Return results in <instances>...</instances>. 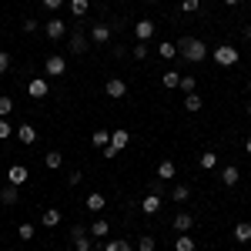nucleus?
<instances>
[{"label": "nucleus", "instance_id": "nucleus-1", "mask_svg": "<svg viewBox=\"0 0 251 251\" xmlns=\"http://www.w3.org/2000/svg\"><path fill=\"white\" fill-rule=\"evenodd\" d=\"M177 54H181L184 60H191V64H201V60L208 57V44L198 40V37H184L181 44H177Z\"/></svg>", "mask_w": 251, "mask_h": 251}, {"label": "nucleus", "instance_id": "nucleus-2", "mask_svg": "<svg viewBox=\"0 0 251 251\" xmlns=\"http://www.w3.org/2000/svg\"><path fill=\"white\" fill-rule=\"evenodd\" d=\"M211 57H214V64H221V67H234V64L241 60V50L231 47V44H221V47L211 50Z\"/></svg>", "mask_w": 251, "mask_h": 251}, {"label": "nucleus", "instance_id": "nucleus-3", "mask_svg": "<svg viewBox=\"0 0 251 251\" xmlns=\"http://www.w3.org/2000/svg\"><path fill=\"white\" fill-rule=\"evenodd\" d=\"M127 144H131V134H127L124 127H117V131H111V144H107L100 154H104V157H117L124 148H127Z\"/></svg>", "mask_w": 251, "mask_h": 251}, {"label": "nucleus", "instance_id": "nucleus-4", "mask_svg": "<svg viewBox=\"0 0 251 251\" xmlns=\"http://www.w3.org/2000/svg\"><path fill=\"white\" fill-rule=\"evenodd\" d=\"M44 71H47L50 77H64V74H67V60H64V54H50V57L44 60Z\"/></svg>", "mask_w": 251, "mask_h": 251}, {"label": "nucleus", "instance_id": "nucleus-5", "mask_svg": "<svg viewBox=\"0 0 251 251\" xmlns=\"http://www.w3.org/2000/svg\"><path fill=\"white\" fill-rule=\"evenodd\" d=\"M171 225H174V231H177V234H188L194 228V214L191 211H177Z\"/></svg>", "mask_w": 251, "mask_h": 251}, {"label": "nucleus", "instance_id": "nucleus-6", "mask_svg": "<svg viewBox=\"0 0 251 251\" xmlns=\"http://www.w3.org/2000/svg\"><path fill=\"white\" fill-rule=\"evenodd\" d=\"M134 37L141 40V44H148V40L154 37V20H148V17L137 20V24H134Z\"/></svg>", "mask_w": 251, "mask_h": 251}, {"label": "nucleus", "instance_id": "nucleus-7", "mask_svg": "<svg viewBox=\"0 0 251 251\" xmlns=\"http://www.w3.org/2000/svg\"><path fill=\"white\" fill-rule=\"evenodd\" d=\"M71 241H74V248H77V251H91V245H94L91 231H84V228H74V231H71Z\"/></svg>", "mask_w": 251, "mask_h": 251}, {"label": "nucleus", "instance_id": "nucleus-8", "mask_svg": "<svg viewBox=\"0 0 251 251\" xmlns=\"http://www.w3.org/2000/svg\"><path fill=\"white\" fill-rule=\"evenodd\" d=\"M44 34L50 40H64V34H67V24L60 17H54V20H47V27H44Z\"/></svg>", "mask_w": 251, "mask_h": 251}, {"label": "nucleus", "instance_id": "nucleus-9", "mask_svg": "<svg viewBox=\"0 0 251 251\" xmlns=\"http://www.w3.org/2000/svg\"><path fill=\"white\" fill-rule=\"evenodd\" d=\"M27 94L34 97V100H40V97H47V94H50V84H47L44 77H34L30 84H27Z\"/></svg>", "mask_w": 251, "mask_h": 251}, {"label": "nucleus", "instance_id": "nucleus-10", "mask_svg": "<svg viewBox=\"0 0 251 251\" xmlns=\"http://www.w3.org/2000/svg\"><path fill=\"white\" fill-rule=\"evenodd\" d=\"M104 91H107V97H114V100H121V97L127 94V80H121V77H111L107 84H104Z\"/></svg>", "mask_w": 251, "mask_h": 251}, {"label": "nucleus", "instance_id": "nucleus-11", "mask_svg": "<svg viewBox=\"0 0 251 251\" xmlns=\"http://www.w3.org/2000/svg\"><path fill=\"white\" fill-rule=\"evenodd\" d=\"M111 40V24H94L91 27V44H107Z\"/></svg>", "mask_w": 251, "mask_h": 251}, {"label": "nucleus", "instance_id": "nucleus-12", "mask_svg": "<svg viewBox=\"0 0 251 251\" xmlns=\"http://www.w3.org/2000/svg\"><path fill=\"white\" fill-rule=\"evenodd\" d=\"M231 238L238 241V245H251V221H238Z\"/></svg>", "mask_w": 251, "mask_h": 251}, {"label": "nucleus", "instance_id": "nucleus-13", "mask_svg": "<svg viewBox=\"0 0 251 251\" xmlns=\"http://www.w3.org/2000/svg\"><path fill=\"white\" fill-rule=\"evenodd\" d=\"M20 201V191H17V184H7V188H0V204H7V208H14Z\"/></svg>", "mask_w": 251, "mask_h": 251}, {"label": "nucleus", "instance_id": "nucleus-14", "mask_svg": "<svg viewBox=\"0 0 251 251\" xmlns=\"http://www.w3.org/2000/svg\"><path fill=\"white\" fill-rule=\"evenodd\" d=\"M17 137H20V144H37V127L34 124H20Z\"/></svg>", "mask_w": 251, "mask_h": 251}, {"label": "nucleus", "instance_id": "nucleus-15", "mask_svg": "<svg viewBox=\"0 0 251 251\" xmlns=\"http://www.w3.org/2000/svg\"><path fill=\"white\" fill-rule=\"evenodd\" d=\"M7 181L20 188V184L27 181V168H24V164H10V171H7Z\"/></svg>", "mask_w": 251, "mask_h": 251}, {"label": "nucleus", "instance_id": "nucleus-16", "mask_svg": "<svg viewBox=\"0 0 251 251\" xmlns=\"http://www.w3.org/2000/svg\"><path fill=\"white\" fill-rule=\"evenodd\" d=\"M174 174H177L174 161H161L157 164V181H174Z\"/></svg>", "mask_w": 251, "mask_h": 251}, {"label": "nucleus", "instance_id": "nucleus-17", "mask_svg": "<svg viewBox=\"0 0 251 251\" xmlns=\"http://www.w3.org/2000/svg\"><path fill=\"white\" fill-rule=\"evenodd\" d=\"M238 177H241V171H238L234 164H225V171H221V181H225V188H234V184H238Z\"/></svg>", "mask_w": 251, "mask_h": 251}, {"label": "nucleus", "instance_id": "nucleus-18", "mask_svg": "<svg viewBox=\"0 0 251 251\" xmlns=\"http://www.w3.org/2000/svg\"><path fill=\"white\" fill-rule=\"evenodd\" d=\"M84 204H87L91 211H104V204H107V198H104L100 191H91V194H87V201H84Z\"/></svg>", "mask_w": 251, "mask_h": 251}, {"label": "nucleus", "instance_id": "nucleus-19", "mask_svg": "<svg viewBox=\"0 0 251 251\" xmlns=\"http://www.w3.org/2000/svg\"><path fill=\"white\" fill-rule=\"evenodd\" d=\"M40 225H44V228H57L60 225V211L57 208H47V211L40 214Z\"/></svg>", "mask_w": 251, "mask_h": 251}, {"label": "nucleus", "instance_id": "nucleus-20", "mask_svg": "<svg viewBox=\"0 0 251 251\" xmlns=\"http://www.w3.org/2000/svg\"><path fill=\"white\" fill-rule=\"evenodd\" d=\"M141 208H144V214H157L161 211V194H148V198L141 201Z\"/></svg>", "mask_w": 251, "mask_h": 251}, {"label": "nucleus", "instance_id": "nucleus-21", "mask_svg": "<svg viewBox=\"0 0 251 251\" xmlns=\"http://www.w3.org/2000/svg\"><path fill=\"white\" fill-rule=\"evenodd\" d=\"M188 198H191V188H188V184H174V188H171V201L184 204Z\"/></svg>", "mask_w": 251, "mask_h": 251}, {"label": "nucleus", "instance_id": "nucleus-22", "mask_svg": "<svg viewBox=\"0 0 251 251\" xmlns=\"http://www.w3.org/2000/svg\"><path fill=\"white\" fill-rule=\"evenodd\" d=\"M201 107H204V100H201V94H198V91H194V94H184V111H201Z\"/></svg>", "mask_w": 251, "mask_h": 251}, {"label": "nucleus", "instance_id": "nucleus-23", "mask_svg": "<svg viewBox=\"0 0 251 251\" xmlns=\"http://www.w3.org/2000/svg\"><path fill=\"white\" fill-rule=\"evenodd\" d=\"M157 54L164 60H174L177 57V44H171V40H164V44H157Z\"/></svg>", "mask_w": 251, "mask_h": 251}, {"label": "nucleus", "instance_id": "nucleus-24", "mask_svg": "<svg viewBox=\"0 0 251 251\" xmlns=\"http://www.w3.org/2000/svg\"><path fill=\"white\" fill-rule=\"evenodd\" d=\"M161 84H164L168 91H174V87H181V74H174V71H164V74H161Z\"/></svg>", "mask_w": 251, "mask_h": 251}, {"label": "nucleus", "instance_id": "nucleus-25", "mask_svg": "<svg viewBox=\"0 0 251 251\" xmlns=\"http://www.w3.org/2000/svg\"><path fill=\"white\" fill-rule=\"evenodd\" d=\"M91 141H94L97 151H104V148L111 144V131H94V137H91Z\"/></svg>", "mask_w": 251, "mask_h": 251}, {"label": "nucleus", "instance_id": "nucleus-26", "mask_svg": "<svg viewBox=\"0 0 251 251\" xmlns=\"http://www.w3.org/2000/svg\"><path fill=\"white\" fill-rule=\"evenodd\" d=\"M44 161H47V168H50V171L64 168V154H60V151H47V157H44Z\"/></svg>", "mask_w": 251, "mask_h": 251}, {"label": "nucleus", "instance_id": "nucleus-27", "mask_svg": "<svg viewBox=\"0 0 251 251\" xmlns=\"http://www.w3.org/2000/svg\"><path fill=\"white\" fill-rule=\"evenodd\" d=\"M174 251H194V238H191V234H177Z\"/></svg>", "mask_w": 251, "mask_h": 251}, {"label": "nucleus", "instance_id": "nucleus-28", "mask_svg": "<svg viewBox=\"0 0 251 251\" xmlns=\"http://www.w3.org/2000/svg\"><path fill=\"white\" fill-rule=\"evenodd\" d=\"M84 50H87V37L84 34H74L71 37V54H84Z\"/></svg>", "mask_w": 251, "mask_h": 251}, {"label": "nucleus", "instance_id": "nucleus-29", "mask_svg": "<svg viewBox=\"0 0 251 251\" xmlns=\"http://www.w3.org/2000/svg\"><path fill=\"white\" fill-rule=\"evenodd\" d=\"M87 10H91V0H71V14L74 17H84Z\"/></svg>", "mask_w": 251, "mask_h": 251}, {"label": "nucleus", "instance_id": "nucleus-30", "mask_svg": "<svg viewBox=\"0 0 251 251\" xmlns=\"http://www.w3.org/2000/svg\"><path fill=\"white\" fill-rule=\"evenodd\" d=\"M34 234H37V228H34L30 221H24V225H20V228H17V238H20V241H30Z\"/></svg>", "mask_w": 251, "mask_h": 251}, {"label": "nucleus", "instance_id": "nucleus-31", "mask_svg": "<svg viewBox=\"0 0 251 251\" xmlns=\"http://www.w3.org/2000/svg\"><path fill=\"white\" fill-rule=\"evenodd\" d=\"M198 164H201V168H204V171H211V168H218V154H214V151H204V154H201V161H198Z\"/></svg>", "mask_w": 251, "mask_h": 251}, {"label": "nucleus", "instance_id": "nucleus-32", "mask_svg": "<svg viewBox=\"0 0 251 251\" xmlns=\"http://www.w3.org/2000/svg\"><path fill=\"white\" fill-rule=\"evenodd\" d=\"M107 231H111V225H107V221H94V225H91V238H94V241H97V238H104Z\"/></svg>", "mask_w": 251, "mask_h": 251}, {"label": "nucleus", "instance_id": "nucleus-33", "mask_svg": "<svg viewBox=\"0 0 251 251\" xmlns=\"http://www.w3.org/2000/svg\"><path fill=\"white\" fill-rule=\"evenodd\" d=\"M104 251H131V241H124V238H114V241H107Z\"/></svg>", "mask_w": 251, "mask_h": 251}, {"label": "nucleus", "instance_id": "nucleus-34", "mask_svg": "<svg viewBox=\"0 0 251 251\" xmlns=\"http://www.w3.org/2000/svg\"><path fill=\"white\" fill-rule=\"evenodd\" d=\"M157 245H154V238L151 234H141V241H137V251H154Z\"/></svg>", "mask_w": 251, "mask_h": 251}, {"label": "nucleus", "instance_id": "nucleus-35", "mask_svg": "<svg viewBox=\"0 0 251 251\" xmlns=\"http://www.w3.org/2000/svg\"><path fill=\"white\" fill-rule=\"evenodd\" d=\"M131 57H134V60H148V44L137 40V47H131Z\"/></svg>", "mask_w": 251, "mask_h": 251}, {"label": "nucleus", "instance_id": "nucleus-36", "mask_svg": "<svg viewBox=\"0 0 251 251\" xmlns=\"http://www.w3.org/2000/svg\"><path fill=\"white\" fill-rule=\"evenodd\" d=\"M194 87H198V80H194L191 74H184V77H181V91H184V94H194Z\"/></svg>", "mask_w": 251, "mask_h": 251}, {"label": "nucleus", "instance_id": "nucleus-37", "mask_svg": "<svg viewBox=\"0 0 251 251\" xmlns=\"http://www.w3.org/2000/svg\"><path fill=\"white\" fill-rule=\"evenodd\" d=\"M10 111H14V100L10 97H0V117H10Z\"/></svg>", "mask_w": 251, "mask_h": 251}, {"label": "nucleus", "instance_id": "nucleus-38", "mask_svg": "<svg viewBox=\"0 0 251 251\" xmlns=\"http://www.w3.org/2000/svg\"><path fill=\"white\" fill-rule=\"evenodd\" d=\"M198 7H201V0H181V10H184V14H194Z\"/></svg>", "mask_w": 251, "mask_h": 251}, {"label": "nucleus", "instance_id": "nucleus-39", "mask_svg": "<svg viewBox=\"0 0 251 251\" xmlns=\"http://www.w3.org/2000/svg\"><path fill=\"white\" fill-rule=\"evenodd\" d=\"M3 137H10V121H7V117H0V141H3Z\"/></svg>", "mask_w": 251, "mask_h": 251}, {"label": "nucleus", "instance_id": "nucleus-40", "mask_svg": "<svg viewBox=\"0 0 251 251\" xmlns=\"http://www.w3.org/2000/svg\"><path fill=\"white\" fill-rule=\"evenodd\" d=\"M7 71H10V54L0 50V74H7Z\"/></svg>", "mask_w": 251, "mask_h": 251}, {"label": "nucleus", "instance_id": "nucleus-41", "mask_svg": "<svg viewBox=\"0 0 251 251\" xmlns=\"http://www.w3.org/2000/svg\"><path fill=\"white\" fill-rule=\"evenodd\" d=\"M20 27H24V34H34V30H37V20H24Z\"/></svg>", "mask_w": 251, "mask_h": 251}, {"label": "nucleus", "instance_id": "nucleus-42", "mask_svg": "<svg viewBox=\"0 0 251 251\" xmlns=\"http://www.w3.org/2000/svg\"><path fill=\"white\" fill-rule=\"evenodd\" d=\"M44 7H47V10H60V7H64V0H44Z\"/></svg>", "mask_w": 251, "mask_h": 251}, {"label": "nucleus", "instance_id": "nucleus-43", "mask_svg": "<svg viewBox=\"0 0 251 251\" xmlns=\"http://www.w3.org/2000/svg\"><path fill=\"white\" fill-rule=\"evenodd\" d=\"M80 181H84V177H80V171H71V177H67V184L74 188V184H80Z\"/></svg>", "mask_w": 251, "mask_h": 251}, {"label": "nucleus", "instance_id": "nucleus-44", "mask_svg": "<svg viewBox=\"0 0 251 251\" xmlns=\"http://www.w3.org/2000/svg\"><path fill=\"white\" fill-rule=\"evenodd\" d=\"M245 40H251V24H248V27H245Z\"/></svg>", "mask_w": 251, "mask_h": 251}, {"label": "nucleus", "instance_id": "nucleus-45", "mask_svg": "<svg viewBox=\"0 0 251 251\" xmlns=\"http://www.w3.org/2000/svg\"><path fill=\"white\" fill-rule=\"evenodd\" d=\"M225 3H228V7H238V3H241V0H225Z\"/></svg>", "mask_w": 251, "mask_h": 251}, {"label": "nucleus", "instance_id": "nucleus-46", "mask_svg": "<svg viewBox=\"0 0 251 251\" xmlns=\"http://www.w3.org/2000/svg\"><path fill=\"white\" fill-rule=\"evenodd\" d=\"M245 151H248V154H251V137H248V141H245Z\"/></svg>", "mask_w": 251, "mask_h": 251}, {"label": "nucleus", "instance_id": "nucleus-47", "mask_svg": "<svg viewBox=\"0 0 251 251\" xmlns=\"http://www.w3.org/2000/svg\"><path fill=\"white\" fill-rule=\"evenodd\" d=\"M248 117H251V100H248Z\"/></svg>", "mask_w": 251, "mask_h": 251}, {"label": "nucleus", "instance_id": "nucleus-48", "mask_svg": "<svg viewBox=\"0 0 251 251\" xmlns=\"http://www.w3.org/2000/svg\"><path fill=\"white\" fill-rule=\"evenodd\" d=\"M248 94H251V80H248Z\"/></svg>", "mask_w": 251, "mask_h": 251}, {"label": "nucleus", "instance_id": "nucleus-49", "mask_svg": "<svg viewBox=\"0 0 251 251\" xmlns=\"http://www.w3.org/2000/svg\"><path fill=\"white\" fill-rule=\"evenodd\" d=\"M148 3H157V0H148Z\"/></svg>", "mask_w": 251, "mask_h": 251}, {"label": "nucleus", "instance_id": "nucleus-50", "mask_svg": "<svg viewBox=\"0 0 251 251\" xmlns=\"http://www.w3.org/2000/svg\"><path fill=\"white\" fill-rule=\"evenodd\" d=\"M248 251H251V245H248Z\"/></svg>", "mask_w": 251, "mask_h": 251}, {"label": "nucleus", "instance_id": "nucleus-51", "mask_svg": "<svg viewBox=\"0 0 251 251\" xmlns=\"http://www.w3.org/2000/svg\"><path fill=\"white\" fill-rule=\"evenodd\" d=\"M0 251H3V248H0Z\"/></svg>", "mask_w": 251, "mask_h": 251}]
</instances>
